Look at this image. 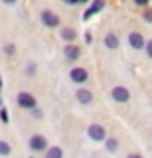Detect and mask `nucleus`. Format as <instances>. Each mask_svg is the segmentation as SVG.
I'll use <instances>...</instances> for the list:
<instances>
[{"label":"nucleus","mask_w":152,"mask_h":158,"mask_svg":"<svg viewBox=\"0 0 152 158\" xmlns=\"http://www.w3.org/2000/svg\"><path fill=\"white\" fill-rule=\"evenodd\" d=\"M18 0H2V4H6V6H14Z\"/></svg>","instance_id":"393cba45"},{"label":"nucleus","mask_w":152,"mask_h":158,"mask_svg":"<svg viewBox=\"0 0 152 158\" xmlns=\"http://www.w3.org/2000/svg\"><path fill=\"white\" fill-rule=\"evenodd\" d=\"M0 120H2L4 123H8V122H10V116H8V110H6L4 106H0Z\"/></svg>","instance_id":"a211bd4d"},{"label":"nucleus","mask_w":152,"mask_h":158,"mask_svg":"<svg viewBox=\"0 0 152 158\" xmlns=\"http://www.w3.org/2000/svg\"><path fill=\"white\" fill-rule=\"evenodd\" d=\"M104 10V0H92L91 2V6L85 10V14H83V19L87 21L89 18H92V15H97L98 12H102Z\"/></svg>","instance_id":"6e6552de"},{"label":"nucleus","mask_w":152,"mask_h":158,"mask_svg":"<svg viewBox=\"0 0 152 158\" xmlns=\"http://www.w3.org/2000/svg\"><path fill=\"white\" fill-rule=\"evenodd\" d=\"M35 73H37V64H35V62H29L27 68H25V75L27 77H33Z\"/></svg>","instance_id":"dca6fc26"},{"label":"nucleus","mask_w":152,"mask_h":158,"mask_svg":"<svg viewBox=\"0 0 152 158\" xmlns=\"http://www.w3.org/2000/svg\"><path fill=\"white\" fill-rule=\"evenodd\" d=\"M10 154H12L10 143H8V141H4V139H0V156H10Z\"/></svg>","instance_id":"2eb2a0df"},{"label":"nucleus","mask_w":152,"mask_h":158,"mask_svg":"<svg viewBox=\"0 0 152 158\" xmlns=\"http://www.w3.org/2000/svg\"><path fill=\"white\" fill-rule=\"evenodd\" d=\"M110 97H112V100H114V102H117V104H125V102H129L131 93H129V89H127V87L117 85V87H114V89H112Z\"/></svg>","instance_id":"39448f33"},{"label":"nucleus","mask_w":152,"mask_h":158,"mask_svg":"<svg viewBox=\"0 0 152 158\" xmlns=\"http://www.w3.org/2000/svg\"><path fill=\"white\" fill-rule=\"evenodd\" d=\"M15 102H18V106L23 108V110H31V108H35V106H37V98H35V94H33V93H29V91H21V93H18V97H15Z\"/></svg>","instance_id":"f257e3e1"},{"label":"nucleus","mask_w":152,"mask_h":158,"mask_svg":"<svg viewBox=\"0 0 152 158\" xmlns=\"http://www.w3.org/2000/svg\"><path fill=\"white\" fill-rule=\"evenodd\" d=\"M60 37H62V41H66V43H73L77 39V31L73 27H69V25H64L60 29Z\"/></svg>","instance_id":"f8f14e48"},{"label":"nucleus","mask_w":152,"mask_h":158,"mask_svg":"<svg viewBox=\"0 0 152 158\" xmlns=\"http://www.w3.org/2000/svg\"><path fill=\"white\" fill-rule=\"evenodd\" d=\"M87 135H89L91 141L94 143H102L104 139H106V127L100 123H91L89 127H87Z\"/></svg>","instance_id":"20e7f679"},{"label":"nucleus","mask_w":152,"mask_h":158,"mask_svg":"<svg viewBox=\"0 0 152 158\" xmlns=\"http://www.w3.org/2000/svg\"><path fill=\"white\" fill-rule=\"evenodd\" d=\"M104 46H106L108 50H117L119 48V37L116 33H106L104 35Z\"/></svg>","instance_id":"9b49d317"},{"label":"nucleus","mask_w":152,"mask_h":158,"mask_svg":"<svg viewBox=\"0 0 152 158\" xmlns=\"http://www.w3.org/2000/svg\"><path fill=\"white\" fill-rule=\"evenodd\" d=\"M75 98H77V102L79 104H91V102L94 100V94H92V91H89V89H77V93H75Z\"/></svg>","instance_id":"9d476101"},{"label":"nucleus","mask_w":152,"mask_h":158,"mask_svg":"<svg viewBox=\"0 0 152 158\" xmlns=\"http://www.w3.org/2000/svg\"><path fill=\"white\" fill-rule=\"evenodd\" d=\"M41 21H43V25L48 27V29H56V27L62 25L60 15L56 12H52V10H43L41 12Z\"/></svg>","instance_id":"7ed1b4c3"},{"label":"nucleus","mask_w":152,"mask_h":158,"mask_svg":"<svg viewBox=\"0 0 152 158\" xmlns=\"http://www.w3.org/2000/svg\"><path fill=\"white\" fill-rule=\"evenodd\" d=\"M127 43H129V46L133 50H142L145 48V37H142L139 31H131L129 35H127Z\"/></svg>","instance_id":"0eeeda50"},{"label":"nucleus","mask_w":152,"mask_h":158,"mask_svg":"<svg viewBox=\"0 0 152 158\" xmlns=\"http://www.w3.org/2000/svg\"><path fill=\"white\" fill-rule=\"evenodd\" d=\"M46 156H48V158H62L64 156V151H62V148L60 147H46Z\"/></svg>","instance_id":"4468645a"},{"label":"nucleus","mask_w":152,"mask_h":158,"mask_svg":"<svg viewBox=\"0 0 152 158\" xmlns=\"http://www.w3.org/2000/svg\"><path fill=\"white\" fill-rule=\"evenodd\" d=\"M64 56H66L69 62H75L81 58V50H79V46H75L73 43H68L64 46Z\"/></svg>","instance_id":"1a4fd4ad"},{"label":"nucleus","mask_w":152,"mask_h":158,"mask_svg":"<svg viewBox=\"0 0 152 158\" xmlns=\"http://www.w3.org/2000/svg\"><path fill=\"white\" fill-rule=\"evenodd\" d=\"M69 79H71V83H75V85H83V83L89 81V72L81 66H75V68L69 69Z\"/></svg>","instance_id":"423d86ee"},{"label":"nucleus","mask_w":152,"mask_h":158,"mask_svg":"<svg viewBox=\"0 0 152 158\" xmlns=\"http://www.w3.org/2000/svg\"><path fill=\"white\" fill-rule=\"evenodd\" d=\"M145 50H146V54H148V58H152V41L145 43Z\"/></svg>","instance_id":"4be33fe9"},{"label":"nucleus","mask_w":152,"mask_h":158,"mask_svg":"<svg viewBox=\"0 0 152 158\" xmlns=\"http://www.w3.org/2000/svg\"><path fill=\"white\" fill-rule=\"evenodd\" d=\"M133 4L139 6V8H146V6L150 4V0H133Z\"/></svg>","instance_id":"412c9836"},{"label":"nucleus","mask_w":152,"mask_h":158,"mask_svg":"<svg viewBox=\"0 0 152 158\" xmlns=\"http://www.w3.org/2000/svg\"><path fill=\"white\" fill-rule=\"evenodd\" d=\"M62 2L68 6H75V4H79V0H62Z\"/></svg>","instance_id":"b1692460"},{"label":"nucleus","mask_w":152,"mask_h":158,"mask_svg":"<svg viewBox=\"0 0 152 158\" xmlns=\"http://www.w3.org/2000/svg\"><path fill=\"white\" fill-rule=\"evenodd\" d=\"M31 114H33V116L37 118V120H41V118H43V110L35 106V108H31Z\"/></svg>","instance_id":"aec40b11"},{"label":"nucleus","mask_w":152,"mask_h":158,"mask_svg":"<svg viewBox=\"0 0 152 158\" xmlns=\"http://www.w3.org/2000/svg\"><path fill=\"white\" fill-rule=\"evenodd\" d=\"M27 147H29V151H33V152H44L46 151V147H48V139H46L44 135H31L29 141H27Z\"/></svg>","instance_id":"f03ea898"},{"label":"nucleus","mask_w":152,"mask_h":158,"mask_svg":"<svg viewBox=\"0 0 152 158\" xmlns=\"http://www.w3.org/2000/svg\"><path fill=\"white\" fill-rule=\"evenodd\" d=\"M85 43H87V44H91V43H92V35H91V31H87V33H85Z\"/></svg>","instance_id":"5701e85b"},{"label":"nucleus","mask_w":152,"mask_h":158,"mask_svg":"<svg viewBox=\"0 0 152 158\" xmlns=\"http://www.w3.org/2000/svg\"><path fill=\"white\" fill-rule=\"evenodd\" d=\"M4 54H6V56H14V54H15V44L14 43L4 44Z\"/></svg>","instance_id":"f3484780"},{"label":"nucleus","mask_w":152,"mask_h":158,"mask_svg":"<svg viewBox=\"0 0 152 158\" xmlns=\"http://www.w3.org/2000/svg\"><path fill=\"white\" fill-rule=\"evenodd\" d=\"M104 147H106L108 152H116L119 148V141L114 139V137H106V139H104Z\"/></svg>","instance_id":"ddd939ff"},{"label":"nucleus","mask_w":152,"mask_h":158,"mask_svg":"<svg viewBox=\"0 0 152 158\" xmlns=\"http://www.w3.org/2000/svg\"><path fill=\"white\" fill-rule=\"evenodd\" d=\"M79 2H89V0H79Z\"/></svg>","instance_id":"bb28decb"},{"label":"nucleus","mask_w":152,"mask_h":158,"mask_svg":"<svg viewBox=\"0 0 152 158\" xmlns=\"http://www.w3.org/2000/svg\"><path fill=\"white\" fill-rule=\"evenodd\" d=\"M142 18H145L146 23H152V8L146 6V10H145V14H142Z\"/></svg>","instance_id":"6ab92c4d"},{"label":"nucleus","mask_w":152,"mask_h":158,"mask_svg":"<svg viewBox=\"0 0 152 158\" xmlns=\"http://www.w3.org/2000/svg\"><path fill=\"white\" fill-rule=\"evenodd\" d=\"M0 93H2V75H0Z\"/></svg>","instance_id":"a878e982"}]
</instances>
